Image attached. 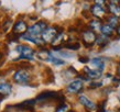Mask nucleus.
<instances>
[{"label":"nucleus","mask_w":120,"mask_h":112,"mask_svg":"<svg viewBox=\"0 0 120 112\" xmlns=\"http://www.w3.org/2000/svg\"><path fill=\"white\" fill-rule=\"evenodd\" d=\"M15 50L19 52V56L17 58H13L15 61H21V59H28V61L33 59L34 51H33L31 47L26 46V45H18V46L15 47Z\"/></svg>","instance_id":"f257e3e1"},{"label":"nucleus","mask_w":120,"mask_h":112,"mask_svg":"<svg viewBox=\"0 0 120 112\" xmlns=\"http://www.w3.org/2000/svg\"><path fill=\"white\" fill-rule=\"evenodd\" d=\"M53 99L58 100L60 105H64V97L63 96H58L54 91H44V92L39 94L37 98L38 101H41V100H53Z\"/></svg>","instance_id":"f03ea898"},{"label":"nucleus","mask_w":120,"mask_h":112,"mask_svg":"<svg viewBox=\"0 0 120 112\" xmlns=\"http://www.w3.org/2000/svg\"><path fill=\"white\" fill-rule=\"evenodd\" d=\"M46 29H47L46 23L44 21H39V22H37L35 24H33V25L30 26L29 30H28V33L33 36H39L40 34L42 35V33Z\"/></svg>","instance_id":"7ed1b4c3"},{"label":"nucleus","mask_w":120,"mask_h":112,"mask_svg":"<svg viewBox=\"0 0 120 112\" xmlns=\"http://www.w3.org/2000/svg\"><path fill=\"white\" fill-rule=\"evenodd\" d=\"M82 39H83L84 45L86 47H89L97 41V35L95 34L94 31H91V30H86V31H84L83 34H82Z\"/></svg>","instance_id":"20e7f679"},{"label":"nucleus","mask_w":120,"mask_h":112,"mask_svg":"<svg viewBox=\"0 0 120 112\" xmlns=\"http://www.w3.org/2000/svg\"><path fill=\"white\" fill-rule=\"evenodd\" d=\"M58 33L57 28H47L43 33H42V40L45 43H53V41L55 40V37Z\"/></svg>","instance_id":"39448f33"},{"label":"nucleus","mask_w":120,"mask_h":112,"mask_svg":"<svg viewBox=\"0 0 120 112\" xmlns=\"http://www.w3.org/2000/svg\"><path fill=\"white\" fill-rule=\"evenodd\" d=\"M13 80L17 83H28L30 81V74L24 69H19L13 74Z\"/></svg>","instance_id":"423d86ee"},{"label":"nucleus","mask_w":120,"mask_h":112,"mask_svg":"<svg viewBox=\"0 0 120 112\" xmlns=\"http://www.w3.org/2000/svg\"><path fill=\"white\" fill-rule=\"evenodd\" d=\"M34 105H35V100H26V101H23L21 103L13 105V108L20 109V110H23V111H33Z\"/></svg>","instance_id":"0eeeda50"},{"label":"nucleus","mask_w":120,"mask_h":112,"mask_svg":"<svg viewBox=\"0 0 120 112\" xmlns=\"http://www.w3.org/2000/svg\"><path fill=\"white\" fill-rule=\"evenodd\" d=\"M83 83L80 81V80H74L72 83H69L68 86H67V91L71 92V94H78L82 89H83Z\"/></svg>","instance_id":"6e6552de"},{"label":"nucleus","mask_w":120,"mask_h":112,"mask_svg":"<svg viewBox=\"0 0 120 112\" xmlns=\"http://www.w3.org/2000/svg\"><path fill=\"white\" fill-rule=\"evenodd\" d=\"M90 12H91V14L94 15V17L100 19V18H102V17L106 14V9L102 7V6H100V4H95L94 6L90 8Z\"/></svg>","instance_id":"1a4fd4ad"},{"label":"nucleus","mask_w":120,"mask_h":112,"mask_svg":"<svg viewBox=\"0 0 120 112\" xmlns=\"http://www.w3.org/2000/svg\"><path fill=\"white\" fill-rule=\"evenodd\" d=\"M20 39H22V40H26V41H28V42H31V43H34L35 45H38V46H42V45L44 44L43 40L39 39L38 36L31 35V34H29V33L22 34V35L20 36Z\"/></svg>","instance_id":"9d476101"},{"label":"nucleus","mask_w":120,"mask_h":112,"mask_svg":"<svg viewBox=\"0 0 120 112\" xmlns=\"http://www.w3.org/2000/svg\"><path fill=\"white\" fill-rule=\"evenodd\" d=\"M90 66H91V69L100 72H102L104 69H105V63L100 58H93V59H90Z\"/></svg>","instance_id":"9b49d317"},{"label":"nucleus","mask_w":120,"mask_h":112,"mask_svg":"<svg viewBox=\"0 0 120 112\" xmlns=\"http://www.w3.org/2000/svg\"><path fill=\"white\" fill-rule=\"evenodd\" d=\"M29 30L28 25H26V23L24 21H22V20H19L15 23V25H13V33H24Z\"/></svg>","instance_id":"f8f14e48"},{"label":"nucleus","mask_w":120,"mask_h":112,"mask_svg":"<svg viewBox=\"0 0 120 112\" xmlns=\"http://www.w3.org/2000/svg\"><path fill=\"white\" fill-rule=\"evenodd\" d=\"M120 4L119 2H116V1H109L108 2V11H109L110 13L117 18H119L120 17V7L118 4Z\"/></svg>","instance_id":"ddd939ff"},{"label":"nucleus","mask_w":120,"mask_h":112,"mask_svg":"<svg viewBox=\"0 0 120 112\" xmlns=\"http://www.w3.org/2000/svg\"><path fill=\"white\" fill-rule=\"evenodd\" d=\"M78 100H79V102L87 109V110L93 111V110L96 109V105H95L93 101H90L87 97H85V96H79V97H78Z\"/></svg>","instance_id":"4468645a"},{"label":"nucleus","mask_w":120,"mask_h":112,"mask_svg":"<svg viewBox=\"0 0 120 112\" xmlns=\"http://www.w3.org/2000/svg\"><path fill=\"white\" fill-rule=\"evenodd\" d=\"M11 91H12V87H11L10 83H6V81H1L0 83V94L7 97L8 94H11Z\"/></svg>","instance_id":"2eb2a0df"},{"label":"nucleus","mask_w":120,"mask_h":112,"mask_svg":"<svg viewBox=\"0 0 120 112\" xmlns=\"http://www.w3.org/2000/svg\"><path fill=\"white\" fill-rule=\"evenodd\" d=\"M37 56H38V58H39V59H41V61H51L52 57H53V55H52L49 51H45V50L38 52V53H37Z\"/></svg>","instance_id":"dca6fc26"},{"label":"nucleus","mask_w":120,"mask_h":112,"mask_svg":"<svg viewBox=\"0 0 120 112\" xmlns=\"http://www.w3.org/2000/svg\"><path fill=\"white\" fill-rule=\"evenodd\" d=\"M84 72L87 75V77L89 78H93V79H96V78H99L101 76L102 72H97V70H94V69L89 68V67H84Z\"/></svg>","instance_id":"f3484780"},{"label":"nucleus","mask_w":120,"mask_h":112,"mask_svg":"<svg viewBox=\"0 0 120 112\" xmlns=\"http://www.w3.org/2000/svg\"><path fill=\"white\" fill-rule=\"evenodd\" d=\"M102 24L100 20H91L89 22V28H90L91 31H96V32H100L101 31V28H102Z\"/></svg>","instance_id":"a211bd4d"},{"label":"nucleus","mask_w":120,"mask_h":112,"mask_svg":"<svg viewBox=\"0 0 120 112\" xmlns=\"http://www.w3.org/2000/svg\"><path fill=\"white\" fill-rule=\"evenodd\" d=\"M101 35L106 36V37H108V36H111L113 33V28H111L110 25H108V24H104L101 28Z\"/></svg>","instance_id":"6ab92c4d"},{"label":"nucleus","mask_w":120,"mask_h":112,"mask_svg":"<svg viewBox=\"0 0 120 112\" xmlns=\"http://www.w3.org/2000/svg\"><path fill=\"white\" fill-rule=\"evenodd\" d=\"M107 22H108L107 24H108V25H110L111 28H113V29L118 26V18H117V17H115V15L109 17V18L107 19Z\"/></svg>","instance_id":"aec40b11"},{"label":"nucleus","mask_w":120,"mask_h":112,"mask_svg":"<svg viewBox=\"0 0 120 112\" xmlns=\"http://www.w3.org/2000/svg\"><path fill=\"white\" fill-rule=\"evenodd\" d=\"M96 43L98 44L99 46H105V45H107L108 44V40H107V37L104 35H100V37L99 39H97V41H96Z\"/></svg>","instance_id":"412c9836"},{"label":"nucleus","mask_w":120,"mask_h":112,"mask_svg":"<svg viewBox=\"0 0 120 112\" xmlns=\"http://www.w3.org/2000/svg\"><path fill=\"white\" fill-rule=\"evenodd\" d=\"M80 46V44L79 43H74V44H69V43H66L65 45H64V47L65 48H69V50H78Z\"/></svg>","instance_id":"4be33fe9"},{"label":"nucleus","mask_w":120,"mask_h":112,"mask_svg":"<svg viewBox=\"0 0 120 112\" xmlns=\"http://www.w3.org/2000/svg\"><path fill=\"white\" fill-rule=\"evenodd\" d=\"M11 24H12V20H11V19L6 20V21H4V23L2 24V30H4V32H7L8 30H9V28L11 26Z\"/></svg>","instance_id":"5701e85b"},{"label":"nucleus","mask_w":120,"mask_h":112,"mask_svg":"<svg viewBox=\"0 0 120 112\" xmlns=\"http://www.w3.org/2000/svg\"><path fill=\"white\" fill-rule=\"evenodd\" d=\"M51 61L54 64V65H64L65 64V61H62V59H60V58H56V57H52V59H51Z\"/></svg>","instance_id":"b1692460"},{"label":"nucleus","mask_w":120,"mask_h":112,"mask_svg":"<svg viewBox=\"0 0 120 112\" xmlns=\"http://www.w3.org/2000/svg\"><path fill=\"white\" fill-rule=\"evenodd\" d=\"M66 110H67V105L64 103V105H60L58 109L55 112H66Z\"/></svg>","instance_id":"393cba45"},{"label":"nucleus","mask_w":120,"mask_h":112,"mask_svg":"<svg viewBox=\"0 0 120 112\" xmlns=\"http://www.w3.org/2000/svg\"><path fill=\"white\" fill-rule=\"evenodd\" d=\"M101 86V83H90V88H98Z\"/></svg>","instance_id":"a878e982"},{"label":"nucleus","mask_w":120,"mask_h":112,"mask_svg":"<svg viewBox=\"0 0 120 112\" xmlns=\"http://www.w3.org/2000/svg\"><path fill=\"white\" fill-rule=\"evenodd\" d=\"M90 59L87 57H79V61L80 63H87V61H89Z\"/></svg>","instance_id":"bb28decb"},{"label":"nucleus","mask_w":120,"mask_h":112,"mask_svg":"<svg viewBox=\"0 0 120 112\" xmlns=\"http://www.w3.org/2000/svg\"><path fill=\"white\" fill-rule=\"evenodd\" d=\"M105 102H106V101H105ZM105 102H104V103L100 105V109L98 110V112H106V110H105Z\"/></svg>","instance_id":"cd10ccee"},{"label":"nucleus","mask_w":120,"mask_h":112,"mask_svg":"<svg viewBox=\"0 0 120 112\" xmlns=\"http://www.w3.org/2000/svg\"><path fill=\"white\" fill-rule=\"evenodd\" d=\"M116 31H117V33H118V34H119V35H120V24H119V25H118V26H117V28H116Z\"/></svg>","instance_id":"c85d7f7f"},{"label":"nucleus","mask_w":120,"mask_h":112,"mask_svg":"<svg viewBox=\"0 0 120 112\" xmlns=\"http://www.w3.org/2000/svg\"><path fill=\"white\" fill-rule=\"evenodd\" d=\"M117 74H118V75L120 76V64L118 65V68H117Z\"/></svg>","instance_id":"c756f323"},{"label":"nucleus","mask_w":120,"mask_h":112,"mask_svg":"<svg viewBox=\"0 0 120 112\" xmlns=\"http://www.w3.org/2000/svg\"><path fill=\"white\" fill-rule=\"evenodd\" d=\"M4 98H6V97H4V96H2V94H0V103H1V101L4 100Z\"/></svg>","instance_id":"7c9ffc66"},{"label":"nucleus","mask_w":120,"mask_h":112,"mask_svg":"<svg viewBox=\"0 0 120 112\" xmlns=\"http://www.w3.org/2000/svg\"><path fill=\"white\" fill-rule=\"evenodd\" d=\"M69 112H75V111H69Z\"/></svg>","instance_id":"2f4dec72"},{"label":"nucleus","mask_w":120,"mask_h":112,"mask_svg":"<svg viewBox=\"0 0 120 112\" xmlns=\"http://www.w3.org/2000/svg\"><path fill=\"white\" fill-rule=\"evenodd\" d=\"M119 111H120V109H119Z\"/></svg>","instance_id":"473e14b6"}]
</instances>
